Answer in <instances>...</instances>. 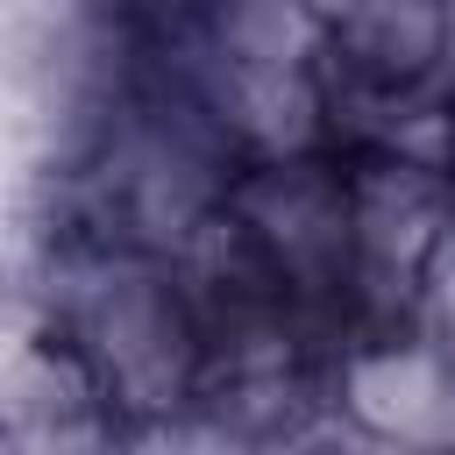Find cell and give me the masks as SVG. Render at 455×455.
<instances>
[{
  "mask_svg": "<svg viewBox=\"0 0 455 455\" xmlns=\"http://www.w3.org/2000/svg\"><path fill=\"white\" fill-rule=\"evenodd\" d=\"M171 78H185L206 114L228 128V142L256 164V156H313L327 142V78L320 64H249L228 50H199L185 64H164Z\"/></svg>",
  "mask_w": 455,
  "mask_h": 455,
  "instance_id": "obj_4",
  "label": "cell"
},
{
  "mask_svg": "<svg viewBox=\"0 0 455 455\" xmlns=\"http://www.w3.org/2000/svg\"><path fill=\"white\" fill-rule=\"evenodd\" d=\"M306 7H313V14H320V21H327V28H334V21H341V14H355V7H363V0H306Z\"/></svg>",
  "mask_w": 455,
  "mask_h": 455,
  "instance_id": "obj_8",
  "label": "cell"
},
{
  "mask_svg": "<svg viewBox=\"0 0 455 455\" xmlns=\"http://www.w3.org/2000/svg\"><path fill=\"white\" fill-rule=\"evenodd\" d=\"M419 327L441 334V341H455V213L434 235L427 263H419Z\"/></svg>",
  "mask_w": 455,
  "mask_h": 455,
  "instance_id": "obj_7",
  "label": "cell"
},
{
  "mask_svg": "<svg viewBox=\"0 0 455 455\" xmlns=\"http://www.w3.org/2000/svg\"><path fill=\"white\" fill-rule=\"evenodd\" d=\"M213 50L249 57V64H320L327 57V21L306 0H220Z\"/></svg>",
  "mask_w": 455,
  "mask_h": 455,
  "instance_id": "obj_6",
  "label": "cell"
},
{
  "mask_svg": "<svg viewBox=\"0 0 455 455\" xmlns=\"http://www.w3.org/2000/svg\"><path fill=\"white\" fill-rule=\"evenodd\" d=\"M50 277V327L85 348L128 427L178 419L206 391V334L171 256L135 242H85L57 249Z\"/></svg>",
  "mask_w": 455,
  "mask_h": 455,
  "instance_id": "obj_1",
  "label": "cell"
},
{
  "mask_svg": "<svg viewBox=\"0 0 455 455\" xmlns=\"http://www.w3.org/2000/svg\"><path fill=\"white\" fill-rule=\"evenodd\" d=\"M228 213L249 228V242L270 256V270L291 284L306 313H355V206L348 171L313 156H256L228 185Z\"/></svg>",
  "mask_w": 455,
  "mask_h": 455,
  "instance_id": "obj_2",
  "label": "cell"
},
{
  "mask_svg": "<svg viewBox=\"0 0 455 455\" xmlns=\"http://www.w3.org/2000/svg\"><path fill=\"white\" fill-rule=\"evenodd\" d=\"M448 50H455V0H363L327 28V57L363 92H448Z\"/></svg>",
  "mask_w": 455,
  "mask_h": 455,
  "instance_id": "obj_5",
  "label": "cell"
},
{
  "mask_svg": "<svg viewBox=\"0 0 455 455\" xmlns=\"http://www.w3.org/2000/svg\"><path fill=\"white\" fill-rule=\"evenodd\" d=\"M348 206H355V291H348L355 320L370 334H398V320L419 327V263L455 213V171L398 149H363L348 164Z\"/></svg>",
  "mask_w": 455,
  "mask_h": 455,
  "instance_id": "obj_3",
  "label": "cell"
}]
</instances>
